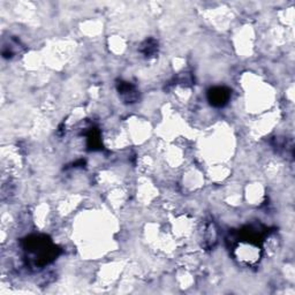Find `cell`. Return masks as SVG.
Returning a JSON list of instances; mask_svg holds the SVG:
<instances>
[{"label": "cell", "mask_w": 295, "mask_h": 295, "mask_svg": "<svg viewBox=\"0 0 295 295\" xmlns=\"http://www.w3.org/2000/svg\"><path fill=\"white\" fill-rule=\"evenodd\" d=\"M26 250L32 255L35 263L42 266L50 263L56 257L58 248L52 245L46 237L35 235L26 240Z\"/></svg>", "instance_id": "6da1fadb"}, {"label": "cell", "mask_w": 295, "mask_h": 295, "mask_svg": "<svg viewBox=\"0 0 295 295\" xmlns=\"http://www.w3.org/2000/svg\"><path fill=\"white\" fill-rule=\"evenodd\" d=\"M229 98H231V90L225 87H215L210 89L208 92L209 102L215 107L225 106Z\"/></svg>", "instance_id": "7a4b0ae2"}, {"label": "cell", "mask_w": 295, "mask_h": 295, "mask_svg": "<svg viewBox=\"0 0 295 295\" xmlns=\"http://www.w3.org/2000/svg\"><path fill=\"white\" fill-rule=\"evenodd\" d=\"M118 91L126 103H134L139 97L135 87L128 82H123V81L118 84Z\"/></svg>", "instance_id": "3957f363"}, {"label": "cell", "mask_w": 295, "mask_h": 295, "mask_svg": "<svg viewBox=\"0 0 295 295\" xmlns=\"http://www.w3.org/2000/svg\"><path fill=\"white\" fill-rule=\"evenodd\" d=\"M157 50H158V43L155 39L145 40L142 44V47H141V52L145 56H152L153 54H156Z\"/></svg>", "instance_id": "277c9868"}, {"label": "cell", "mask_w": 295, "mask_h": 295, "mask_svg": "<svg viewBox=\"0 0 295 295\" xmlns=\"http://www.w3.org/2000/svg\"><path fill=\"white\" fill-rule=\"evenodd\" d=\"M88 144L90 149L95 150V149L100 148V140H99V133L97 131H91L90 134L88 135Z\"/></svg>", "instance_id": "5b68a950"}]
</instances>
